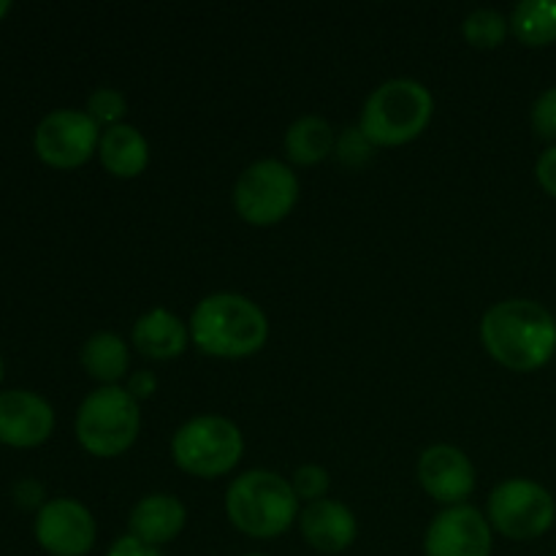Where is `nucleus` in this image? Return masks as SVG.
<instances>
[{"label": "nucleus", "mask_w": 556, "mask_h": 556, "mask_svg": "<svg viewBox=\"0 0 556 556\" xmlns=\"http://www.w3.org/2000/svg\"><path fill=\"white\" fill-rule=\"evenodd\" d=\"M481 337L489 356L516 372H535L556 353L554 315L530 299H505L489 307Z\"/></svg>", "instance_id": "1"}, {"label": "nucleus", "mask_w": 556, "mask_h": 556, "mask_svg": "<svg viewBox=\"0 0 556 556\" xmlns=\"http://www.w3.org/2000/svg\"><path fill=\"white\" fill-rule=\"evenodd\" d=\"M190 337L217 358H244L258 353L269 337L264 309L239 293H212L190 315Z\"/></svg>", "instance_id": "2"}, {"label": "nucleus", "mask_w": 556, "mask_h": 556, "mask_svg": "<svg viewBox=\"0 0 556 556\" xmlns=\"http://www.w3.org/2000/svg\"><path fill=\"white\" fill-rule=\"evenodd\" d=\"M226 514L244 535L277 538L299 519V497L277 472L250 470L228 486Z\"/></svg>", "instance_id": "3"}, {"label": "nucleus", "mask_w": 556, "mask_h": 556, "mask_svg": "<svg viewBox=\"0 0 556 556\" xmlns=\"http://www.w3.org/2000/svg\"><path fill=\"white\" fill-rule=\"evenodd\" d=\"M434 98L421 81L389 79L364 101L358 128L375 147H400L427 130Z\"/></svg>", "instance_id": "4"}, {"label": "nucleus", "mask_w": 556, "mask_h": 556, "mask_svg": "<svg viewBox=\"0 0 556 556\" xmlns=\"http://www.w3.org/2000/svg\"><path fill=\"white\" fill-rule=\"evenodd\" d=\"M141 429L139 402L123 386L90 391L76 413V438L92 456H119L136 443Z\"/></svg>", "instance_id": "5"}, {"label": "nucleus", "mask_w": 556, "mask_h": 556, "mask_svg": "<svg viewBox=\"0 0 556 556\" xmlns=\"http://www.w3.org/2000/svg\"><path fill=\"white\" fill-rule=\"evenodd\" d=\"M244 454L242 432L223 416H195L172 438V456L179 470L199 478H220Z\"/></svg>", "instance_id": "6"}, {"label": "nucleus", "mask_w": 556, "mask_h": 556, "mask_svg": "<svg viewBox=\"0 0 556 556\" xmlns=\"http://www.w3.org/2000/svg\"><path fill=\"white\" fill-rule=\"evenodd\" d=\"M299 179L286 163L266 157L255 161L239 174L233 185V206L250 226H271L288 217L296 206Z\"/></svg>", "instance_id": "7"}, {"label": "nucleus", "mask_w": 556, "mask_h": 556, "mask_svg": "<svg viewBox=\"0 0 556 556\" xmlns=\"http://www.w3.org/2000/svg\"><path fill=\"white\" fill-rule=\"evenodd\" d=\"M556 503L541 483L510 478L489 497V525L510 541H532L552 530Z\"/></svg>", "instance_id": "8"}, {"label": "nucleus", "mask_w": 556, "mask_h": 556, "mask_svg": "<svg viewBox=\"0 0 556 556\" xmlns=\"http://www.w3.org/2000/svg\"><path fill=\"white\" fill-rule=\"evenodd\" d=\"M33 144L41 161L58 168H76L90 161L101 144V125L79 109H54L36 125Z\"/></svg>", "instance_id": "9"}, {"label": "nucleus", "mask_w": 556, "mask_h": 556, "mask_svg": "<svg viewBox=\"0 0 556 556\" xmlns=\"http://www.w3.org/2000/svg\"><path fill=\"white\" fill-rule=\"evenodd\" d=\"M36 541L52 556H85L96 546V519L79 500H49L38 508Z\"/></svg>", "instance_id": "10"}, {"label": "nucleus", "mask_w": 556, "mask_h": 556, "mask_svg": "<svg viewBox=\"0 0 556 556\" xmlns=\"http://www.w3.org/2000/svg\"><path fill=\"white\" fill-rule=\"evenodd\" d=\"M427 556H489L492 554V525L481 510L470 505H454L429 525L424 538Z\"/></svg>", "instance_id": "11"}, {"label": "nucleus", "mask_w": 556, "mask_h": 556, "mask_svg": "<svg viewBox=\"0 0 556 556\" xmlns=\"http://www.w3.org/2000/svg\"><path fill=\"white\" fill-rule=\"evenodd\" d=\"M418 478L424 492L443 505H465L476 489V467L456 445H432L418 459Z\"/></svg>", "instance_id": "12"}, {"label": "nucleus", "mask_w": 556, "mask_h": 556, "mask_svg": "<svg viewBox=\"0 0 556 556\" xmlns=\"http://www.w3.org/2000/svg\"><path fill=\"white\" fill-rule=\"evenodd\" d=\"M54 429V410L41 394L27 389L0 391V443L30 448Z\"/></svg>", "instance_id": "13"}, {"label": "nucleus", "mask_w": 556, "mask_h": 556, "mask_svg": "<svg viewBox=\"0 0 556 556\" xmlns=\"http://www.w3.org/2000/svg\"><path fill=\"white\" fill-rule=\"evenodd\" d=\"M302 535L315 552L340 554L356 541V516L337 500H318L302 510Z\"/></svg>", "instance_id": "14"}, {"label": "nucleus", "mask_w": 556, "mask_h": 556, "mask_svg": "<svg viewBox=\"0 0 556 556\" xmlns=\"http://www.w3.org/2000/svg\"><path fill=\"white\" fill-rule=\"evenodd\" d=\"M188 510L174 494H147L130 510V535L161 548L182 532Z\"/></svg>", "instance_id": "15"}, {"label": "nucleus", "mask_w": 556, "mask_h": 556, "mask_svg": "<svg viewBox=\"0 0 556 556\" xmlns=\"http://www.w3.org/2000/svg\"><path fill=\"white\" fill-rule=\"evenodd\" d=\"M190 342V326L166 307H155L141 315L134 326V345L139 348L141 356L155 358V362H168V358L182 356Z\"/></svg>", "instance_id": "16"}, {"label": "nucleus", "mask_w": 556, "mask_h": 556, "mask_svg": "<svg viewBox=\"0 0 556 556\" xmlns=\"http://www.w3.org/2000/svg\"><path fill=\"white\" fill-rule=\"evenodd\" d=\"M98 157H101L103 168L109 174H114L119 179H134L150 163V144H147L139 128H134L128 123H119L101 134Z\"/></svg>", "instance_id": "17"}, {"label": "nucleus", "mask_w": 556, "mask_h": 556, "mask_svg": "<svg viewBox=\"0 0 556 556\" xmlns=\"http://www.w3.org/2000/svg\"><path fill=\"white\" fill-rule=\"evenodd\" d=\"M128 345L114 331H96L81 345V367L87 369L90 378L101 380L103 386H117V380L128 375Z\"/></svg>", "instance_id": "18"}, {"label": "nucleus", "mask_w": 556, "mask_h": 556, "mask_svg": "<svg viewBox=\"0 0 556 556\" xmlns=\"http://www.w3.org/2000/svg\"><path fill=\"white\" fill-rule=\"evenodd\" d=\"M334 147V130H331V125L324 117H315V114L299 117L296 123H291L286 134V152L299 166H315L324 157H329Z\"/></svg>", "instance_id": "19"}, {"label": "nucleus", "mask_w": 556, "mask_h": 556, "mask_svg": "<svg viewBox=\"0 0 556 556\" xmlns=\"http://www.w3.org/2000/svg\"><path fill=\"white\" fill-rule=\"evenodd\" d=\"M510 30L527 47L556 41V0H521L510 14Z\"/></svg>", "instance_id": "20"}, {"label": "nucleus", "mask_w": 556, "mask_h": 556, "mask_svg": "<svg viewBox=\"0 0 556 556\" xmlns=\"http://www.w3.org/2000/svg\"><path fill=\"white\" fill-rule=\"evenodd\" d=\"M465 38L478 49H494L505 41L510 30V20H505L497 9H476L465 16Z\"/></svg>", "instance_id": "21"}, {"label": "nucleus", "mask_w": 556, "mask_h": 556, "mask_svg": "<svg viewBox=\"0 0 556 556\" xmlns=\"http://www.w3.org/2000/svg\"><path fill=\"white\" fill-rule=\"evenodd\" d=\"M125 112H128V101H125L123 92L114 90V87H98V90L87 98V114H90L98 125H106V128L123 123Z\"/></svg>", "instance_id": "22"}, {"label": "nucleus", "mask_w": 556, "mask_h": 556, "mask_svg": "<svg viewBox=\"0 0 556 556\" xmlns=\"http://www.w3.org/2000/svg\"><path fill=\"white\" fill-rule=\"evenodd\" d=\"M329 472L318 465H304L293 472L291 486L296 492L299 500H307V503H318V500H326V492H329Z\"/></svg>", "instance_id": "23"}, {"label": "nucleus", "mask_w": 556, "mask_h": 556, "mask_svg": "<svg viewBox=\"0 0 556 556\" xmlns=\"http://www.w3.org/2000/svg\"><path fill=\"white\" fill-rule=\"evenodd\" d=\"M337 155H340V161L345 163V166H364V163L369 161V157H372V152H375V144L372 141L367 139V136L362 134V128H348L345 134L340 136V139H337Z\"/></svg>", "instance_id": "24"}, {"label": "nucleus", "mask_w": 556, "mask_h": 556, "mask_svg": "<svg viewBox=\"0 0 556 556\" xmlns=\"http://www.w3.org/2000/svg\"><path fill=\"white\" fill-rule=\"evenodd\" d=\"M532 128L541 139H556V87L541 92L532 106Z\"/></svg>", "instance_id": "25"}, {"label": "nucleus", "mask_w": 556, "mask_h": 556, "mask_svg": "<svg viewBox=\"0 0 556 556\" xmlns=\"http://www.w3.org/2000/svg\"><path fill=\"white\" fill-rule=\"evenodd\" d=\"M106 556H163L161 548L150 546V543L139 541V538H134L128 532V535L117 538V541L112 543V548H109Z\"/></svg>", "instance_id": "26"}, {"label": "nucleus", "mask_w": 556, "mask_h": 556, "mask_svg": "<svg viewBox=\"0 0 556 556\" xmlns=\"http://www.w3.org/2000/svg\"><path fill=\"white\" fill-rule=\"evenodd\" d=\"M535 174H538V182L543 185V190L556 199V144L548 147V150L538 157Z\"/></svg>", "instance_id": "27"}, {"label": "nucleus", "mask_w": 556, "mask_h": 556, "mask_svg": "<svg viewBox=\"0 0 556 556\" xmlns=\"http://www.w3.org/2000/svg\"><path fill=\"white\" fill-rule=\"evenodd\" d=\"M155 389H157V378L155 372H150V369H139V372H134L128 378V394L134 396L136 402L150 400V396L155 394Z\"/></svg>", "instance_id": "28"}, {"label": "nucleus", "mask_w": 556, "mask_h": 556, "mask_svg": "<svg viewBox=\"0 0 556 556\" xmlns=\"http://www.w3.org/2000/svg\"><path fill=\"white\" fill-rule=\"evenodd\" d=\"M14 494H16V500H20L22 505H36L38 500L43 497V489L38 486L36 481H20V483H16Z\"/></svg>", "instance_id": "29"}, {"label": "nucleus", "mask_w": 556, "mask_h": 556, "mask_svg": "<svg viewBox=\"0 0 556 556\" xmlns=\"http://www.w3.org/2000/svg\"><path fill=\"white\" fill-rule=\"evenodd\" d=\"M9 9H11V0H0V16H3Z\"/></svg>", "instance_id": "30"}, {"label": "nucleus", "mask_w": 556, "mask_h": 556, "mask_svg": "<svg viewBox=\"0 0 556 556\" xmlns=\"http://www.w3.org/2000/svg\"><path fill=\"white\" fill-rule=\"evenodd\" d=\"M0 380H3V358H0Z\"/></svg>", "instance_id": "31"}, {"label": "nucleus", "mask_w": 556, "mask_h": 556, "mask_svg": "<svg viewBox=\"0 0 556 556\" xmlns=\"http://www.w3.org/2000/svg\"><path fill=\"white\" fill-rule=\"evenodd\" d=\"M248 556H264V554H248Z\"/></svg>", "instance_id": "32"}]
</instances>
